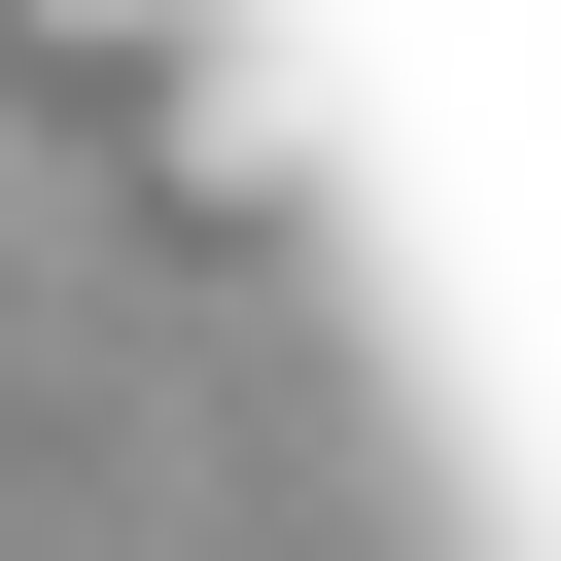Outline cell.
Listing matches in <instances>:
<instances>
[{"mask_svg":"<svg viewBox=\"0 0 561 561\" xmlns=\"http://www.w3.org/2000/svg\"><path fill=\"white\" fill-rule=\"evenodd\" d=\"M140 175H175V210H280V175H316V105H280L245 35H175V70H140Z\"/></svg>","mask_w":561,"mask_h":561,"instance_id":"6da1fadb","label":"cell"},{"mask_svg":"<svg viewBox=\"0 0 561 561\" xmlns=\"http://www.w3.org/2000/svg\"><path fill=\"white\" fill-rule=\"evenodd\" d=\"M0 35H35V70H175L210 0H0Z\"/></svg>","mask_w":561,"mask_h":561,"instance_id":"7a4b0ae2","label":"cell"}]
</instances>
